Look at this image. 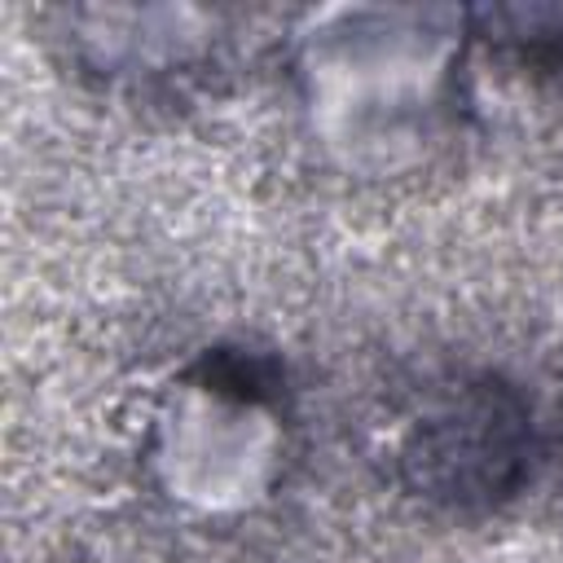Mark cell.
Here are the masks:
<instances>
[{
	"instance_id": "1",
	"label": "cell",
	"mask_w": 563,
	"mask_h": 563,
	"mask_svg": "<svg viewBox=\"0 0 563 563\" xmlns=\"http://www.w3.org/2000/svg\"><path fill=\"white\" fill-rule=\"evenodd\" d=\"M532 462V405L493 369L444 387L396 444V475L405 493L444 515H488L506 506L528 484Z\"/></svg>"
},
{
	"instance_id": "2",
	"label": "cell",
	"mask_w": 563,
	"mask_h": 563,
	"mask_svg": "<svg viewBox=\"0 0 563 563\" xmlns=\"http://www.w3.org/2000/svg\"><path fill=\"white\" fill-rule=\"evenodd\" d=\"M189 383H198L211 396H229L238 405H273L286 387V369L255 347H238V343H220L198 352V361L185 369Z\"/></svg>"
},
{
	"instance_id": "3",
	"label": "cell",
	"mask_w": 563,
	"mask_h": 563,
	"mask_svg": "<svg viewBox=\"0 0 563 563\" xmlns=\"http://www.w3.org/2000/svg\"><path fill=\"white\" fill-rule=\"evenodd\" d=\"M484 40L537 75L563 70V9H488Z\"/></svg>"
}]
</instances>
